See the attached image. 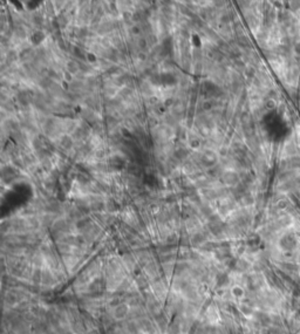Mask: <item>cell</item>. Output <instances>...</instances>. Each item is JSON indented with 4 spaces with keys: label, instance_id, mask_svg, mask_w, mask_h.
I'll use <instances>...</instances> for the list:
<instances>
[{
    "label": "cell",
    "instance_id": "obj_1",
    "mask_svg": "<svg viewBox=\"0 0 300 334\" xmlns=\"http://www.w3.org/2000/svg\"><path fill=\"white\" fill-rule=\"evenodd\" d=\"M219 182L225 187H233L238 182V176L231 170H224L219 177Z\"/></svg>",
    "mask_w": 300,
    "mask_h": 334
},
{
    "label": "cell",
    "instance_id": "obj_2",
    "mask_svg": "<svg viewBox=\"0 0 300 334\" xmlns=\"http://www.w3.org/2000/svg\"><path fill=\"white\" fill-rule=\"evenodd\" d=\"M206 238H207V237H206V234H205V232L198 231V232L192 234L190 241H191V244H192L194 246H200V245H203L204 243H206Z\"/></svg>",
    "mask_w": 300,
    "mask_h": 334
},
{
    "label": "cell",
    "instance_id": "obj_3",
    "mask_svg": "<svg viewBox=\"0 0 300 334\" xmlns=\"http://www.w3.org/2000/svg\"><path fill=\"white\" fill-rule=\"evenodd\" d=\"M128 313H129L128 306L126 304H120L119 306H116V308L114 311V317L116 319H123Z\"/></svg>",
    "mask_w": 300,
    "mask_h": 334
},
{
    "label": "cell",
    "instance_id": "obj_4",
    "mask_svg": "<svg viewBox=\"0 0 300 334\" xmlns=\"http://www.w3.org/2000/svg\"><path fill=\"white\" fill-rule=\"evenodd\" d=\"M138 327H140V330H141V331H143V332H145V333H153V332H154L151 322H150L149 320H147V319L140 320V322H138Z\"/></svg>",
    "mask_w": 300,
    "mask_h": 334
},
{
    "label": "cell",
    "instance_id": "obj_5",
    "mask_svg": "<svg viewBox=\"0 0 300 334\" xmlns=\"http://www.w3.org/2000/svg\"><path fill=\"white\" fill-rule=\"evenodd\" d=\"M229 283V277L225 273H218L216 277V284L217 286H225Z\"/></svg>",
    "mask_w": 300,
    "mask_h": 334
},
{
    "label": "cell",
    "instance_id": "obj_6",
    "mask_svg": "<svg viewBox=\"0 0 300 334\" xmlns=\"http://www.w3.org/2000/svg\"><path fill=\"white\" fill-rule=\"evenodd\" d=\"M256 317H257L258 322H260V325H263V326H267L271 322V318L265 313H257Z\"/></svg>",
    "mask_w": 300,
    "mask_h": 334
},
{
    "label": "cell",
    "instance_id": "obj_7",
    "mask_svg": "<svg viewBox=\"0 0 300 334\" xmlns=\"http://www.w3.org/2000/svg\"><path fill=\"white\" fill-rule=\"evenodd\" d=\"M169 334H179V326L177 324H172L169 328Z\"/></svg>",
    "mask_w": 300,
    "mask_h": 334
},
{
    "label": "cell",
    "instance_id": "obj_8",
    "mask_svg": "<svg viewBox=\"0 0 300 334\" xmlns=\"http://www.w3.org/2000/svg\"><path fill=\"white\" fill-rule=\"evenodd\" d=\"M232 293H233L234 296H237V297H240V296L243 294V290L239 288V287H234L233 290H232Z\"/></svg>",
    "mask_w": 300,
    "mask_h": 334
},
{
    "label": "cell",
    "instance_id": "obj_9",
    "mask_svg": "<svg viewBox=\"0 0 300 334\" xmlns=\"http://www.w3.org/2000/svg\"><path fill=\"white\" fill-rule=\"evenodd\" d=\"M241 312H244L245 314H250L252 311H251V308H249V307H246V306H243V307H241Z\"/></svg>",
    "mask_w": 300,
    "mask_h": 334
}]
</instances>
